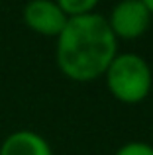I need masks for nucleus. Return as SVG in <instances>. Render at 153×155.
<instances>
[{"mask_svg":"<svg viewBox=\"0 0 153 155\" xmlns=\"http://www.w3.org/2000/svg\"><path fill=\"white\" fill-rule=\"evenodd\" d=\"M104 77L110 94L124 104L143 102L153 87L149 63L135 53H118Z\"/></svg>","mask_w":153,"mask_h":155,"instance_id":"2","label":"nucleus"},{"mask_svg":"<svg viewBox=\"0 0 153 155\" xmlns=\"http://www.w3.org/2000/svg\"><path fill=\"white\" fill-rule=\"evenodd\" d=\"M116 55L118 39L106 18L94 12L69 18L57 35V65L63 75L76 83H90L102 77Z\"/></svg>","mask_w":153,"mask_h":155,"instance_id":"1","label":"nucleus"},{"mask_svg":"<svg viewBox=\"0 0 153 155\" xmlns=\"http://www.w3.org/2000/svg\"><path fill=\"white\" fill-rule=\"evenodd\" d=\"M116 155H153V145L145 141H128L116 151Z\"/></svg>","mask_w":153,"mask_h":155,"instance_id":"7","label":"nucleus"},{"mask_svg":"<svg viewBox=\"0 0 153 155\" xmlns=\"http://www.w3.org/2000/svg\"><path fill=\"white\" fill-rule=\"evenodd\" d=\"M106 22L116 39H138L149 30L151 14L142 0H120Z\"/></svg>","mask_w":153,"mask_h":155,"instance_id":"3","label":"nucleus"},{"mask_svg":"<svg viewBox=\"0 0 153 155\" xmlns=\"http://www.w3.org/2000/svg\"><path fill=\"white\" fill-rule=\"evenodd\" d=\"M55 2L67 14V18H75V16L92 14L100 0H55Z\"/></svg>","mask_w":153,"mask_h":155,"instance_id":"6","label":"nucleus"},{"mask_svg":"<svg viewBox=\"0 0 153 155\" xmlns=\"http://www.w3.org/2000/svg\"><path fill=\"white\" fill-rule=\"evenodd\" d=\"M24 22L31 31L45 38H57L69 18L55 0H30L24 6Z\"/></svg>","mask_w":153,"mask_h":155,"instance_id":"4","label":"nucleus"},{"mask_svg":"<svg viewBox=\"0 0 153 155\" xmlns=\"http://www.w3.org/2000/svg\"><path fill=\"white\" fill-rule=\"evenodd\" d=\"M0 155H53L45 137L30 130L10 134L0 145Z\"/></svg>","mask_w":153,"mask_h":155,"instance_id":"5","label":"nucleus"},{"mask_svg":"<svg viewBox=\"0 0 153 155\" xmlns=\"http://www.w3.org/2000/svg\"><path fill=\"white\" fill-rule=\"evenodd\" d=\"M143 4H145V8L149 10V14H151V18H153V0H142Z\"/></svg>","mask_w":153,"mask_h":155,"instance_id":"8","label":"nucleus"}]
</instances>
